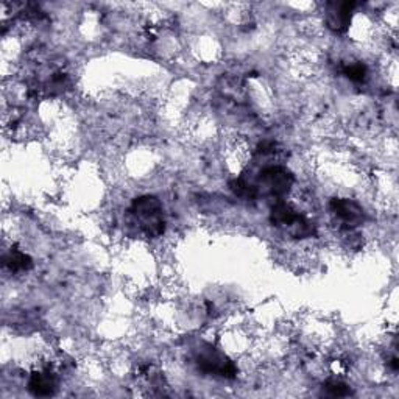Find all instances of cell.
<instances>
[{
	"label": "cell",
	"mask_w": 399,
	"mask_h": 399,
	"mask_svg": "<svg viewBox=\"0 0 399 399\" xmlns=\"http://www.w3.org/2000/svg\"><path fill=\"white\" fill-rule=\"evenodd\" d=\"M29 390L35 396H50L56 390L55 375L49 370L35 371L29 381Z\"/></svg>",
	"instance_id": "obj_5"
},
{
	"label": "cell",
	"mask_w": 399,
	"mask_h": 399,
	"mask_svg": "<svg viewBox=\"0 0 399 399\" xmlns=\"http://www.w3.org/2000/svg\"><path fill=\"white\" fill-rule=\"evenodd\" d=\"M356 3L345 2V3H329L328 5V25L334 31L342 33L350 27L351 22V13L354 10Z\"/></svg>",
	"instance_id": "obj_4"
},
{
	"label": "cell",
	"mask_w": 399,
	"mask_h": 399,
	"mask_svg": "<svg viewBox=\"0 0 399 399\" xmlns=\"http://www.w3.org/2000/svg\"><path fill=\"white\" fill-rule=\"evenodd\" d=\"M331 211L338 220H342L348 226L362 225L365 219L362 206L350 198H334L331 201Z\"/></svg>",
	"instance_id": "obj_3"
},
{
	"label": "cell",
	"mask_w": 399,
	"mask_h": 399,
	"mask_svg": "<svg viewBox=\"0 0 399 399\" xmlns=\"http://www.w3.org/2000/svg\"><path fill=\"white\" fill-rule=\"evenodd\" d=\"M231 186V191L237 195L240 198H245V200H254L258 195V189L254 187L250 182L245 181V180H234L230 182Z\"/></svg>",
	"instance_id": "obj_7"
},
{
	"label": "cell",
	"mask_w": 399,
	"mask_h": 399,
	"mask_svg": "<svg viewBox=\"0 0 399 399\" xmlns=\"http://www.w3.org/2000/svg\"><path fill=\"white\" fill-rule=\"evenodd\" d=\"M133 214L141 221L142 230L148 235H161L164 231L162 208L158 198L150 197V195L136 198L133 203Z\"/></svg>",
	"instance_id": "obj_1"
},
{
	"label": "cell",
	"mask_w": 399,
	"mask_h": 399,
	"mask_svg": "<svg viewBox=\"0 0 399 399\" xmlns=\"http://www.w3.org/2000/svg\"><path fill=\"white\" fill-rule=\"evenodd\" d=\"M343 74L348 77L351 81L363 83L368 70H366L365 64L362 63H351V64H346V66L343 68Z\"/></svg>",
	"instance_id": "obj_8"
},
{
	"label": "cell",
	"mask_w": 399,
	"mask_h": 399,
	"mask_svg": "<svg viewBox=\"0 0 399 399\" xmlns=\"http://www.w3.org/2000/svg\"><path fill=\"white\" fill-rule=\"evenodd\" d=\"M5 267H8L11 272H27L33 267L31 263V258L29 254H25L19 250H11L6 256L3 258Z\"/></svg>",
	"instance_id": "obj_6"
},
{
	"label": "cell",
	"mask_w": 399,
	"mask_h": 399,
	"mask_svg": "<svg viewBox=\"0 0 399 399\" xmlns=\"http://www.w3.org/2000/svg\"><path fill=\"white\" fill-rule=\"evenodd\" d=\"M324 389L332 396H348L351 393L348 385L342 381H337V379H329V381L324 384Z\"/></svg>",
	"instance_id": "obj_9"
},
{
	"label": "cell",
	"mask_w": 399,
	"mask_h": 399,
	"mask_svg": "<svg viewBox=\"0 0 399 399\" xmlns=\"http://www.w3.org/2000/svg\"><path fill=\"white\" fill-rule=\"evenodd\" d=\"M259 181L270 191L273 195H285L289 194V191L295 182L293 175L289 170L279 166H272L265 167L259 175Z\"/></svg>",
	"instance_id": "obj_2"
}]
</instances>
